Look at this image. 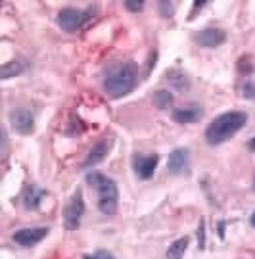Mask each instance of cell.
I'll return each mask as SVG.
<instances>
[{
  "instance_id": "6da1fadb",
  "label": "cell",
  "mask_w": 255,
  "mask_h": 259,
  "mask_svg": "<svg viewBox=\"0 0 255 259\" xmlns=\"http://www.w3.org/2000/svg\"><path fill=\"white\" fill-rule=\"evenodd\" d=\"M246 123L247 115L244 111H227L209 123V127L205 129V140L211 146H219L232 139Z\"/></svg>"
},
{
  "instance_id": "7a4b0ae2",
  "label": "cell",
  "mask_w": 255,
  "mask_h": 259,
  "mask_svg": "<svg viewBox=\"0 0 255 259\" xmlns=\"http://www.w3.org/2000/svg\"><path fill=\"white\" fill-rule=\"evenodd\" d=\"M135 84H137V67L127 62L109 71L104 81V89L111 98H121L131 93Z\"/></svg>"
},
{
  "instance_id": "3957f363",
  "label": "cell",
  "mask_w": 255,
  "mask_h": 259,
  "mask_svg": "<svg viewBox=\"0 0 255 259\" xmlns=\"http://www.w3.org/2000/svg\"><path fill=\"white\" fill-rule=\"evenodd\" d=\"M87 179L98 190V207H100V211L106 213V215H113V213L117 211V202H119L117 185L109 177L96 173V171L91 173Z\"/></svg>"
},
{
  "instance_id": "277c9868",
  "label": "cell",
  "mask_w": 255,
  "mask_h": 259,
  "mask_svg": "<svg viewBox=\"0 0 255 259\" xmlns=\"http://www.w3.org/2000/svg\"><path fill=\"white\" fill-rule=\"evenodd\" d=\"M92 18L91 12H81V10H75V8H65L58 14V23L60 27L64 31H77L81 29L89 19Z\"/></svg>"
},
{
  "instance_id": "5b68a950",
  "label": "cell",
  "mask_w": 255,
  "mask_h": 259,
  "mask_svg": "<svg viewBox=\"0 0 255 259\" xmlns=\"http://www.w3.org/2000/svg\"><path fill=\"white\" fill-rule=\"evenodd\" d=\"M82 213H84V202H82L81 190H77L71 200H69V204H67L64 213V225L67 231H75L81 225Z\"/></svg>"
},
{
  "instance_id": "8992f818",
  "label": "cell",
  "mask_w": 255,
  "mask_h": 259,
  "mask_svg": "<svg viewBox=\"0 0 255 259\" xmlns=\"http://www.w3.org/2000/svg\"><path fill=\"white\" fill-rule=\"evenodd\" d=\"M46 234H48V227H33V229H21L14 234V242L19 244V246H35L38 242L46 238Z\"/></svg>"
},
{
  "instance_id": "52a82bcc",
  "label": "cell",
  "mask_w": 255,
  "mask_h": 259,
  "mask_svg": "<svg viewBox=\"0 0 255 259\" xmlns=\"http://www.w3.org/2000/svg\"><path fill=\"white\" fill-rule=\"evenodd\" d=\"M10 123L14 131H18L19 135H29L35 129V123H33V115L27 110H16L10 113Z\"/></svg>"
},
{
  "instance_id": "ba28073f",
  "label": "cell",
  "mask_w": 255,
  "mask_h": 259,
  "mask_svg": "<svg viewBox=\"0 0 255 259\" xmlns=\"http://www.w3.org/2000/svg\"><path fill=\"white\" fill-rule=\"evenodd\" d=\"M225 38H227V35H225V31H223V29H213V27L203 29V31H200V33H196V35H194V40H196L198 45L207 47V48L223 45V42H225Z\"/></svg>"
},
{
  "instance_id": "9c48e42d",
  "label": "cell",
  "mask_w": 255,
  "mask_h": 259,
  "mask_svg": "<svg viewBox=\"0 0 255 259\" xmlns=\"http://www.w3.org/2000/svg\"><path fill=\"white\" fill-rule=\"evenodd\" d=\"M188 163H190V154L186 148H177L171 152L169 156V171L173 175H181L188 169Z\"/></svg>"
},
{
  "instance_id": "30bf717a",
  "label": "cell",
  "mask_w": 255,
  "mask_h": 259,
  "mask_svg": "<svg viewBox=\"0 0 255 259\" xmlns=\"http://www.w3.org/2000/svg\"><path fill=\"white\" fill-rule=\"evenodd\" d=\"M157 161H159V156L157 154H152V156H140L135 157V171L140 179H150L154 175L155 167H157Z\"/></svg>"
},
{
  "instance_id": "8fae6325",
  "label": "cell",
  "mask_w": 255,
  "mask_h": 259,
  "mask_svg": "<svg viewBox=\"0 0 255 259\" xmlns=\"http://www.w3.org/2000/svg\"><path fill=\"white\" fill-rule=\"evenodd\" d=\"M200 117H201V110L196 108V106L173 111V119L177 121V123H194V121H198Z\"/></svg>"
},
{
  "instance_id": "7c38bea8",
  "label": "cell",
  "mask_w": 255,
  "mask_h": 259,
  "mask_svg": "<svg viewBox=\"0 0 255 259\" xmlns=\"http://www.w3.org/2000/svg\"><path fill=\"white\" fill-rule=\"evenodd\" d=\"M106 156H108V144H106V142H100V144H96V146L91 150L89 157L84 159V167H91V165H96V163H100V161Z\"/></svg>"
},
{
  "instance_id": "4fadbf2b",
  "label": "cell",
  "mask_w": 255,
  "mask_h": 259,
  "mask_svg": "<svg viewBox=\"0 0 255 259\" xmlns=\"http://www.w3.org/2000/svg\"><path fill=\"white\" fill-rule=\"evenodd\" d=\"M188 250V238L184 236V238H179V240H175L171 246H169V250H167V259H182L184 257V253Z\"/></svg>"
},
{
  "instance_id": "5bb4252c",
  "label": "cell",
  "mask_w": 255,
  "mask_h": 259,
  "mask_svg": "<svg viewBox=\"0 0 255 259\" xmlns=\"http://www.w3.org/2000/svg\"><path fill=\"white\" fill-rule=\"evenodd\" d=\"M42 198H45V192L38 190L36 186H31L27 190V194H25V207H27V209H35Z\"/></svg>"
},
{
  "instance_id": "9a60e30c",
  "label": "cell",
  "mask_w": 255,
  "mask_h": 259,
  "mask_svg": "<svg viewBox=\"0 0 255 259\" xmlns=\"http://www.w3.org/2000/svg\"><path fill=\"white\" fill-rule=\"evenodd\" d=\"M23 71V64H19V62H8V64L2 65V69H0V77L2 79H8V77H12V75H18Z\"/></svg>"
},
{
  "instance_id": "2e32d148",
  "label": "cell",
  "mask_w": 255,
  "mask_h": 259,
  "mask_svg": "<svg viewBox=\"0 0 255 259\" xmlns=\"http://www.w3.org/2000/svg\"><path fill=\"white\" fill-rule=\"evenodd\" d=\"M169 81H171V84H173L175 89H179V91H184V89H188V79H186V75L184 73H177V71H173V73L169 75Z\"/></svg>"
},
{
  "instance_id": "e0dca14e",
  "label": "cell",
  "mask_w": 255,
  "mask_h": 259,
  "mask_svg": "<svg viewBox=\"0 0 255 259\" xmlns=\"http://www.w3.org/2000/svg\"><path fill=\"white\" fill-rule=\"evenodd\" d=\"M155 104H157V108H169L171 102H173V96L169 91H157L154 96Z\"/></svg>"
},
{
  "instance_id": "ac0fdd59",
  "label": "cell",
  "mask_w": 255,
  "mask_h": 259,
  "mask_svg": "<svg viewBox=\"0 0 255 259\" xmlns=\"http://www.w3.org/2000/svg\"><path fill=\"white\" fill-rule=\"evenodd\" d=\"M159 10H161V16L169 18V16H173L175 2H161V4H159Z\"/></svg>"
},
{
  "instance_id": "d6986e66",
  "label": "cell",
  "mask_w": 255,
  "mask_h": 259,
  "mask_svg": "<svg viewBox=\"0 0 255 259\" xmlns=\"http://www.w3.org/2000/svg\"><path fill=\"white\" fill-rule=\"evenodd\" d=\"M244 96H247V98H253L255 96V83L253 81H247V83L244 84Z\"/></svg>"
},
{
  "instance_id": "ffe728a7",
  "label": "cell",
  "mask_w": 255,
  "mask_h": 259,
  "mask_svg": "<svg viewBox=\"0 0 255 259\" xmlns=\"http://www.w3.org/2000/svg\"><path fill=\"white\" fill-rule=\"evenodd\" d=\"M82 259H113V255L108 253V251H96V253H92V255H84Z\"/></svg>"
},
{
  "instance_id": "44dd1931",
  "label": "cell",
  "mask_w": 255,
  "mask_h": 259,
  "mask_svg": "<svg viewBox=\"0 0 255 259\" xmlns=\"http://www.w3.org/2000/svg\"><path fill=\"white\" fill-rule=\"evenodd\" d=\"M125 6L131 12H140V10L144 8V2H125Z\"/></svg>"
},
{
  "instance_id": "7402d4cb",
  "label": "cell",
  "mask_w": 255,
  "mask_h": 259,
  "mask_svg": "<svg viewBox=\"0 0 255 259\" xmlns=\"http://www.w3.org/2000/svg\"><path fill=\"white\" fill-rule=\"evenodd\" d=\"M249 150H251V152H255V139L249 140Z\"/></svg>"
},
{
  "instance_id": "603a6c76",
  "label": "cell",
  "mask_w": 255,
  "mask_h": 259,
  "mask_svg": "<svg viewBox=\"0 0 255 259\" xmlns=\"http://www.w3.org/2000/svg\"><path fill=\"white\" fill-rule=\"evenodd\" d=\"M251 225L255 227V211H253V215H251Z\"/></svg>"
},
{
  "instance_id": "cb8c5ba5",
  "label": "cell",
  "mask_w": 255,
  "mask_h": 259,
  "mask_svg": "<svg viewBox=\"0 0 255 259\" xmlns=\"http://www.w3.org/2000/svg\"><path fill=\"white\" fill-rule=\"evenodd\" d=\"M253 188H255V183H253Z\"/></svg>"
}]
</instances>
